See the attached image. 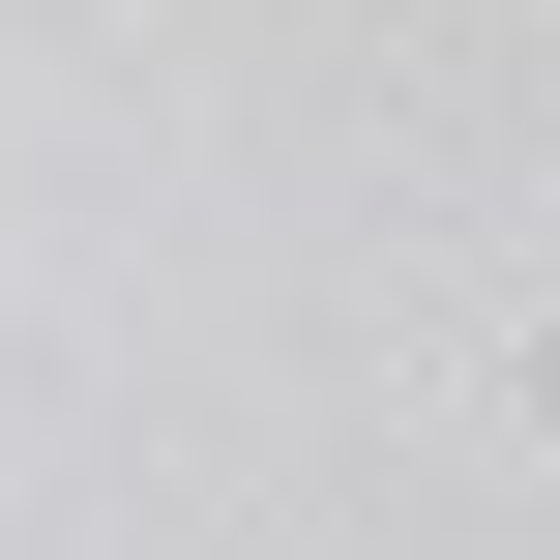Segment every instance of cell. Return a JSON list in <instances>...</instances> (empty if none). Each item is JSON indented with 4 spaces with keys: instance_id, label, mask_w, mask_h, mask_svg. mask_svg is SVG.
Listing matches in <instances>:
<instances>
[{
    "instance_id": "obj_1",
    "label": "cell",
    "mask_w": 560,
    "mask_h": 560,
    "mask_svg": "<svg viewBox=\"0 0 560 560\" xmlns=\"http://www.w3.org/2000/svg\"><path fill=\"white\" fill-rule=\"evenodd\" d=\"M502 443H560V325H502Z\"/></svg>"
}]
</instances>
